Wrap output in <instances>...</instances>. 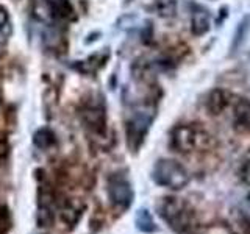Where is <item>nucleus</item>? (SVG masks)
<instances>
[{
    "instance_id": "ddd939ff",
    "label": "nucleus",
    "mask_w": 250,
    "mask_h": 234,
    "mask_svg": "<svg viewBox=\"0 0 250 234\" xmlns=\"http://www.w3.org/2000/svg\"><path fill=\"white\" fill-rule=\"evenodd\" d=\"M55 142H57V139H55L53 131L49 130V128H41V130H38V131L35 133V136H33V144H35L38 148H42V150H45V148L52 147Z\"/></svg>"
},
{
    "instance_id": "aec40b11",
    "label": "nucleus",
    "mask_w": 250,
    "mask_h": 234,
    "mask_svg": "<svg viewBox=\"0 0 250 234\" xmlns=\"http://www.w3.org/2000/svg\"><path fill=\"white\" fill-rule=\"evenodd\" d=\"M6 25H10V16L3 6H0V31H3Z\"/></svg>"
},
{
    "instance_id": "423d86ee",
    "label": "nucleus",
    "mask_w": 250,
    "mask_h": 234,
    "mask_svg": "<svg viewBox=\"0 0 250 234\" xmlns=\"http://www.w3.org/2000/svg\"><path fill=\"white\" fill-rule=\"evenodd\" d=\"M82 120L86 128L92 130L94 133H105L106 128V116H105V108L99 101H91L86 103L82 109Z\"/></svg>"
},
{
    "instance_id": "9d476101",
    "label": "nucleus",
    "mask_w": 250,
    "mask_h": 234,
    "mask_svg": "<svg viewBox=\"0 0 250 234\" xmlns=\"http://www.w3.org/2000/svg\"><path fill=\"white\" fill-rule=\"evenodd\" d=\"M229 105V94L222 89H214L209 92L208 100H207V109L209 114L217 116L221 114Z\"/></svg>"
},
{
    "instance_id": "f257e3e1",
    "label": "nucleus",
    "mask_w": 250,
    "mask_h": 234,
    "mask_svg": "<svg viewBox=\"0 0 250 234\" xmlns=\"http://www.w3.org/2000/svg\"><path fill=\"white\" fill-rule=\"evenodd\" d=\"M156 209H158L160 215L164 218V222L178 234H186L192 230L194 213L186 201L167 197L160 200V203L156 205Z\"/></svg>"
},
{
    "instance_id": "6e6552de",
    "label": "nucleus",
    "mask_w": 250,
    "mask_h": 234,
    "mask_svg": "<svg viewBox=\"0 0 250 234\" xmlns=\"http://www.w3.org/2000/svg\"><path fill=\"white\" fill-rule=\"evenodd\" d=\"M211 28V14L207 8L203 6H194L192 16H191V30L195 36L205 35Z\"/></svg>"
},
{
    "instance_id": "6ab92c4d",
    "label": "nucleus",
    "mask_w": 250,
    "mask_h": 234,
    "mask_svg": "<svg viewBox=\"0 0 250 234\" xmlns=\"http://www.w3.org/2000/svg\"><path fill=\"white\" fill-rule=\"evenodd\" d=\"M239 176L241 179L244 181L246 184L250 186V159L244 162V166L241 167V172H239Z\"/></svg>"
},
{
    "instance_id": "7ed1b4c3",
    "label": "nucleus",
    "mask_w": 250,
    "mask_h": 234,
    "mask_svg": "<svg viewBox=\"0 0 250 234\" xmlns=\"http://www.w3.org/2000/svg\"><path fill=\"white\" fill-rule=\"evenodd\" d=\"M153 181L169 189H183L189 181L186 169L174 159H160L152 170Z\"/></svg>"
},
{
    "instance_id": "dca6fc26",
    "label": "nucleus",
    "mask_w": 250,
    "mask_h": 234,
    "mask_svg": "<svg viewBox=\"0 0 250 234\" xmlns=\"http://www.w3.org/2000/svg\"><path fill=\"white\" fill-rule=\"evenodd\" d=\"M249 25H250V18L247 16V18L238 25L236 36H234V42H233V49H236V45H239L242 41H244V38H246L247 31H249Z\"/></svg>"
},
{
    "instance_id": "20e7f679",
    "label": "nucleus",
    "mask_w": 250,
    "mask_h": 234,
    "mask_svg": "<svg viewBox=\"0 0 250 234\" xmlns=\"http://www.w3.org/2000/svg\"><path fill=\"white\" fill-rule=\"evenodd\" d=\"M155 117V108L153 106H139L135 109V113L127 122V142L131 152H136L143 145L146 135Z\"/></svg>"
},
{
    "instance_id": "f03ea898",
    "label": "nucleus",
    "mask_w": 250,
    "mask_h": 234,
    "mask_svg": "<svg viewBox=\"0 0 250 234\" xmlns=\"http://www.w3.org/2000/svg\"><path fill=\"white\" fill-rule=\"evenodd\" d=\"M213 144L208 133L195 125H178L170 133V145L180 153L207 150Z\"/></svg>"
},
{
    "instance_id": "0eeeda50",
    "label": "nucleus",
    "mask_w": 250,
    "mask_h": 234,
    "mask_svg": "<svg viewBox=\"0 0 250 234\" xmlns=\"http://www.w3.org/2000/svg\"><path fill=\"white\" fill-rule=\"evenodd\" d=\"M233 123L236 130L250 133V101L247 98H239L234 103Z\"/></svg>"
},
{
    "instance_id": "f8f14e48",
    "label": "nucleus",
    "mask_w": 250,
    "mask_h": 234,
    "mask_svg": "<svg viewBox=\"0 0 250 234\" xmlns=\"http://www.w3.org/2000/svg\"><path fill=\"white\" fill-rule=\"evenodd\" d=\"M135 223H136V228L141 233H146V234H150L155 233L158 230V226L155 225L153 222V217L152 214L148 213L147 209H139L136 213V218H135Z\"/></svg>"
},
{
    "instance_id": "39448f33",
    "label": "nucleus",
    "mask_w": 250,
    "mask_h": 234,
    "mask_svg": "<svg viewBox=\"0 0 250 234\" xmlns=\"http://www.w3.org/2000/svg\"><path fill=\"white\" fill-rule=\"evenodd\" d=\"M108 195L114 208L125 211L130 208L133 197H135V192H133V187L127 178H124L121 175H114L108 181Z\"/></svg>"
},
{
    "instance_id": "412c9836",
    "label": "nucleus",
    "mask_w": 250,
    "mask_h": 234,
    "mask_svg": "<svg viewBox=\"0 0 250 234\" xmlns=\"http://www.w3.org/2000/svg\"><path fill=\"white\" fill-rule=\"evenodd\" d=\"M249 234H250V226H249Z\"/></svg>"
},
{
    "instance_id": "1a4fd4ad",
    "label": "nucleus",
    "mask_w": 250,
    "mask_h": 234,
    "mask_svg": "<svg viewBox=\"0 0 250 234\" xmlns=\"http://www.w3.org/2000/svg\"><path fill=\"white\" fill-rule=\"evenodd\" d=\"M84 205L78 200H67L64 205H61V218L66 225H75L80 220Z\"/></svg>"
},
{
    "instance_id": "f3484780",
    "label": "nucleus",
    "mask_w": 250,
    "mask_h": 234,
    "mask_svg": "<svg viewBox=\"0 0 250 234\" xmlns=\"http://www.w3.org/2000/svg\"><path fill=\"white\" fill-rule=\"evenodd\" d=\"M200 234H233V233L227 225L214 223V225H208V226H205V228H202Z\"/></svg>"
},
{
    "instance_id": "2eb2a0df",
    "label": "nucleus",
    "mask_w": 250,
    "mask_h": 234,
    "mask_svg": "<svg viewBox=\"0 0 250 234\" xmlns=\"http://www.w3.org/2000/svg\"><path fill=\"white\" fill-rule=\"evenodd\" d=\"M156 10L164 18H169V16H174L177 11V3L174 0H161V2L156 5Z\"/></svg>"
},
{
    "instance_id": "9b49d317",
    "label": "nucleus",
    "mask_w": 250,
    "mask_h": 234,
    "mask_svg": "<svg viewBox=\"0 0 250 234\" xmlns=\"http://www.w3.org/2000/svg\"><path fill=\"white\" fill-rule=\"evenodd\" d=\"M31 8H33V14L35 18L39 20H52L57 18V11H55V2L52 0H33L31 3Z\"/></svg>"
},
{
    "instance_id": "4468645a",
    "label": "nucleus",
    "mask_w": 250,
    "mask_h": 234,
    "mask_svg": "<svg viewBox=\"0 0 250 234\" xmlns=\"http://www.w3.org/2000/svg\"><path fill=\"white\" fill-rule=\"evenodd\" d=\"M36 222H38V226H41V228H45V226H50L53 223V214L50 208L47 206H39L38 209V215H36Z\"/></svg>"
},
{
    "instance_id": "a211bd4d",
    "label": "nucleus",
    "mask_w": 250,
    "mask_h": 234,
    "mask_svg": "<svg viewBox=\"0 0 250 234\" xmlns=\"http://www.w3.org/2000/svg\"><path fill=\"white\" fill-rule=\"evenodd\" d=\"M10 230V218H8L6 209H0V234H6Z\"/></svg>"
}]
</instances>
